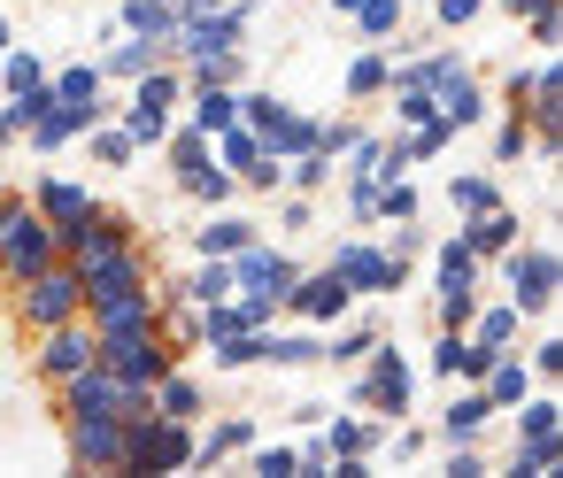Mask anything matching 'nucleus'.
<instances>
[{
    "label": "nucleus",
    "mask_w": 563,
    "mask_h": 478,
    "mask_svg": "<svg viewBox=\"0 0 563 478\" xmlns=\"http://www.w3.org/2000/svg\"><path fill=\"white\" fill-rule=\"evenodd\" d=\"M478 347H525V316L509 309V301H478L471 309V324H463Z\"/></svg>",
    "instance_id": "obj_29"
},
{
    "label": "nucleus",
    "mask_w": 563,
    "mask_h": 478,
    "mask_svg": "<svg viewBox=\"0 0 563 478\" xmlns=\"http://www.w3.org/2000/svg\"><path fill=\"white\" fill-rule=\"evenodd\" d=\"M247 240H263V224L255 216H224V209H209V224H194V255H240Z\"/></svg>",
    "instance_id": "obj_25"
},
{
    "label": "nucleus",
    "mask_w": 563,
    "mask_h": 478,
    "mask_svg": "<svg viewBox=\"0 0 563 478\" xmlns=\"http://www.w3.org/2000/svg\"><path fill=\"white\" fill-rule=\"evenodd\" d=\"M525 93H532V70H525V63H517V70H509V78H501V93H494V101H501V109H509V116H525Z\"/></svg>",
    "instance_id": "obj_55"
},
{
    "label": "nucleus",
    "mask_w": 563,
    "mask_h": 478,
    "mask_svg": "<svg viewBox=\"0 0 563 478\" xmlns=\"http://www.w3.org/2000/svg\"><path fill=\"white\" fill-rule=\"evenodd\" d=\"M247 447H255V416H217V424L194 432V470H217V463H232Z\"/></svg>",
    "instance_id": "obj_18"
},
{
    "label": "nucleus",
    "mask_w": 563,
    "mask_h": 478,
    "mask_svg": "<svg viewBox=\"0 0 563 478\" xmlns=\"http://www.w3.org/2000/svg\"><path fill=\"white\" fill-rule=\"evenodd\" d=\"M525 147H532V124H525V116H509V109H501V124H494V163H501V170H509V163H525Z\"/></svg>",
    "instance_id": "obj_47"
},
{
    "label": "nucleus",
    "mask_w": 563,
    "mask_h": 478,
    "mask_svg": "<svg viewBox=\"0 0 563 478\" xmlns=\"http://www.w3.org/2000/svg\"><path fill=\"white\" fill-rule=\"evenodd\" d=\"M494 263H501V301H509L525 324L555 316V293H563L555 240H517V247H509V255H494Z\"/></svg>",
    "instance_id": "obj_2"
},
{
    "label": "nucleus",
    "mask_w": 563,
    "mask_h": 478,
    "mask_svg": "<svg viewBox=\"0 0 563 478\" xmlns=\"http://www.w3.org/2000/svg\"><path fill=\"white\" fill-rule=\"evenodd\" d=\"M563 470V440H517L509 447V478H555Z\"/></svg>",
    "instance_id": "obj_41"
},
{
    "label": "nucleus",
    "mask_w": 563,
    "mask_h": 478,
    "mask_svg": "<svg viewBox=\"0 0 563 478\" xmlns=\"http://www.w3.org/2000/svg\"><path fill=\"white\" fill-rule=\"evenodd\" d=\"M155 155H163V163H170V178H186V170H194V163H209V155H217V140H209V132H194V124H186V116H178V124H170V140H163V147H155Z\"/></svg>",
    "instance_id": "obj_35"
},
{
    "label": "nucleus",
    "mask_w": 563,
    "mask_h": 478,
    "mask_svg": "<svg viewBox=\"0 0 563 478\" xmlns=\"http://www.w3.org/2000/svg\"><path fill=\"white\" fill-rule=\"evenodd\" d=\"M494 201H501V186H494L486 170H455V178H448V209H455V216H478V209H494Z\"/></svg>",
    "instance_id": "obj_40"
},
{
    "label": "nucleus",
    "mask_w": 563,
    "mask_h": 478,
    "mask_svg": "<svg viewBox=\"0 0 563 478\" xmlns=\"http://www.w3.org/2000/svg\"><path fill=\"white\" fill-rule=\"evenodd\" d=\"M93 63H101V78H109V86H132V78H147L155 63H170V47H155V40H132V32H117V40H109V47H101Z\"/></svg>",
    "instance_id": "obj_17"
},
{
    "label": "nucleus",
    "mask_w": 563,
    "mask_h": 478,
    "mask_svg": "<svg viewBox=\"0 0 563 478\" xmlns=\"http://www.w3.org/2000/svg\"><path fill=\"white\" fill-rule=\"evenodd\" d=\"M86 155H93V163H101V170H132V163H140V147H132V140H124V124H117V116H109V124H93V132H86Z\"/></svg>",
    "instance_id": "obj_38"
},
{
    "label": "nucleus",
    "mask_w": 563,
    "mask_h": 478,
    "mask_svg": "<svg viewBox=\"0 0 563 478\" xmlns=\"http://www.w3.org/2000/svg\"><path fill=\"white\" fill-rule=\"evenodd\" d=\"M201 355H209L217 370H255V363H263V332H224V340H209Z\"/></svg>",
    "instance_id": "obj_42"
},
{
    "label": "nucleus",
    "mask_w": 563,
    "mask_h": 478,
    "mask_svg": "<svg viewBox=\"0 0 563 478\" xmlns=\"http://www.w3.org/2000/svg\"><path fill=\"white\" fill-rule=\"evenodd\" d=\"M32 209H40V216L55 224V247L70 255V240H78V232L93 224V209H101V193H93L86 178H63V170H40V178H32Z\"/></svg>",
    "instance_id": "obj_6"
},
{
    "label": "nucleus",
    "mask_w": 563,
    "mask_h": 478,
    "mask_svg": "<svg viewBox=\"0 0 563 478\" xmlns=\"http://www.w3.org/2000/svg\"><path fill=\"white\" fill-rule=\"evenodd\" d=\"M0 186H9V178H0Z\"/></svg>",
    "instance_id": "obj_62"
},
{
    "label": "nucleus",
    "mask_w": 563,
    "mask_h": 478,
    "mask_svg": "<svg viewBox=\"0 0 563 478\" xmlns=\"http://www.w3.org/2000/svg\"><path fill=\"white\" fill-rule=\"evenodd\" d=\"M432 101H440V116H448V132H455V140H463V132H478V124L494 116V101H486V86H478L471 70L440 78V86H432Z\"/></svg>",
    "instance_id": "obj_15"
},
{
    "label": "nucleus",
    "mask_w": 563,
    "mask_h": 478,
    "mask_svg": "<svg viewBox=\"0 0 563 478\" xmlns=\"http://www.w3.org/2000/svg\"><path fill=\"white\" fill-rule=\"evenodd\" d=\"M363 132H371V124H363V116H324V124H317V147H324V155H332V163H340V155H347V147H355V140H363Z\"/></svg>",
    "instance_id": "obj_48"
},
{
    "label": "nucleus",
    "mask_w": 563,
    "mask_h": 478,
    "mask_svg": "<svg viewBox=\"0 0 563 478\" xmlns=\"http://www.w3.org/2000/svg\"><path fill=\"white\" fill-rule=\"evenodd\" d=\"M525 40H532L540 55H555V47H563V16H532V24H525Z\"/></svg>",
    "instance_id": "obj_57"
},
{
    "label": "nucleus",
    "mask_w": 563,
    "mask_h": 478,
    "mask_svg": "<svg viewBox=\"0 0 563 478\" xmlns=\"http://www.w3.org/2000/svg\"><path fill=\"white\" fill-rule=\"evenodd\" d=\"M286 109H294V101H278V93H247V86H240V124H247L255 140H263V132H271Z\"/></svg>",
    "instance_id": "obj_46"
},
{
    "label": "nucleus",
    "mask_w": 563,
    "mask_h": 478,
    "mask_svg": "<svg viewBox=\"0 0 563 478\" xmlns=\"http://www.w3.org/2000/svg\"><path fill=\"white\" fill-rule=\"evenodd\" d=\"M132 101H147V109H186V70H178V63H155L147 78H132Z\"/></svg>",
    "instance_id": "obj_36"
},
{
    "label": "nucleus",
    "mask_w": 563,
    "mask_h": 478,
    "mask_svg": "<svg viewBox=\"0 0 563 478\" xmlns=\"http://www.w3.org/2000/svg\"><path fill=\"white\" fill-rule=\"evenodd\" d=\"M471 309H478V286H432V324L440 332H463Z\"/></svg>",
    "instance_id": "obj_45"
},
{
    "label": "nucleus",
    "mask_w": 563,
    "mask_h": 478,
    "mask_svg": "<svg viewBox=\"0 0 563 478\" xmlns=\"http://www.w3.org/2000/svg\"><path fill=\"white\" fill-rule=\"evenodd\" d=\"M455 232H463V247H471L478 263H494V255H509V247L525 240V216H517L509 201H494V209H478V216H463Z\"/></svg>",
    "instance_id": "obj_14"
},
{
    "label": "nucleus",
    "mask_w": 563,
    "mask_h": 478,
    "mask_svg": "<svg viewBox=\"0 0 563 478\" xmlns=\"http://www.w3.org/2000/svg\"><path fill=\"white\" fill-rule=\"evenodd\" d=\"M278 224H286V232H309V224H317V193H294V186H286V201H278Z\"/></svg>",
    "instance_id": "obj_53"
},
{
    "label": "nucleus",
    "mask_w": 563,
    "mask_h": 478,
    "mask_svg": "<svg viewBox=\"0 0 563 478\" xmlns=\"http://www.w3.org/2000/svg\"><path fill=\"white\" fill-rule=\"evenodd\" d=\"M32 86H47V55L40 47H9V55H0V93H32Z\"/></svg>",
    "instance_id": "obj_37"
},
{
    "label": "nucleus",
    "mask_w": 563,
    "mask_h": 478,
    "mask_svg": "<svg viewBox=\"0 0 563 478\" xmlns=\"http://www.w3.org/2000/svg\"><path fill=\"white\" fill-rule=\"evenodd\" d=\"M386 86H394V55L386 47H355L347 70H340V93L347 101H386Z\"/></svg>",
    "instance_id": "obj_22"
},
{
    "label": "nucleus",
    "mask_w": 563,
    "mask_h": 478,
    "mask_svg": "<svg viewBox=\"0 0 563 478\" xmlns=\"http://www.w3.org/2000/svg\"><path fill=\"white\" fill-rule=\"evenodd\" d=\"M494 355H501V347H478L471 332H440V340H432V355H424V370H432V378H448V386H478Z\"/></svg>",
    "instance_id": "obj_13"
},
{
    "label": "nucleus",
    "mask_w": 563,
    "mask_h": 478,
    "mask_svg": "<svg viewBox=\"0 0 563 478\" xmlns=\"http://www.w3.org/2000/svg\"><path fill=\"white\" fill-rule=\"evenodd\" d=\"M63 247H55V224L32 209V193H9L0 186V286H24L32 270H47Z\"/></svg>",
    "instance_id": "obj_4"
},
{
    "label": "nucleus",
    "mask_w": 563,
    "mask_h": 478,
    "mask_svg": "<svg viewBox=\"0 0 563 478\" xmlns=\"http://www.w3.org/2000/svg\"><path fill=\"white\" fill-rule=\"evenodd\" d=\"M409 216H424V193L409 186V170L401 178H386L378 186V224H409Z\"/></svg>",
    "instance_id": "obj_44"
},
{
    "label": "nucleus",
    "mask_w": 563,
    "mask_h": 478,
    "mask_svg": "<svg viewBox=\"0 0 563 478\" xmlns=\"http://www.w3.org/2000/svg\"><path fill=\"white\" fill-rule=\"evenodd\" d=\"M424 9H432V24H440V32H463V24H478L486 0H424Z\"/></svg>",
    "instance_id": "obj_51"
},
{
    "label": "nucleus",
    "mask_w": 563,
    "mask_h": 478,
    "mask_svg": "<svg viewBox=\"0 0 563 478\" xmlns=\"http://www.w3.org/2000/svg\"><path fill=\"white\" fill-rule=\"evenodd\" d=\"M409 9H424V0H409Z\"/></svg>",
    "instance_id": "obj_61"
},
{
    "label": "nucleus",
    "mask_w": 563,
    "mask_h": 478,
    "mask_svg": "<svg viewBox=\"0 0 563 478\" xmlns=\"http://www.w3.org/2000/svg\"><path fill=\"white\" fill-rule=\"evenodd\" d=\"M317 432H324V447H332V455H378V447H386V416H371V409H355V416H340V409H332Z\"/></svg>",
    "instance_id": "obj_20"
},
{
    "label": "nucleus",
    "mask_w": 563,
    "mask_h": 478,
    "mask_svg": "<svg viewBox=\"0 0 563 478\" xmlns=\"http://www.w3.org/2000/svg\"><path fill=\"white\" fill-rule=\"evenodd\" d=\"M47 393H55V424H70V416H147L155 409V386H132L109 363H86L78 378H63Z\"/></svg>",
    "instance_id": "obj_3"
},
{
    "label": "nucleus",
    "mask_w": 563,
    "mask_h": 478,
    "mask_svg": "<svg viewBox=\"0 0 563 478\" xmlns=\"http://www.w3.org/2000/svg\"><path fill=\"white\" fill-rule=\"evenodd\" d=\"M324 416H332V409H324V401H294V424H301V432H317V424H324Z\"/></svg>",
    "instance_id": "obj_58"
},
{
    "label": "nucleus",
    "mask_w": 563,
    "mask_h": 478,
    "mask_svg": "<svg viewBox=\"0 0 563 478\" xmlns=\"http://www.w3.org/2000/svg\"><path fill=\"white\" fill-rule=\"evenodd\" d=\"M109 116L124 124V140H132L140 155H155V147L170 140V124H178V109H147V101H132V93H124V101H117Z\"/></svg>",
    "instance_id": "obj_24"
},
{
    "label": "nucleus",
    "mask_w": 563,
    "mask_h": 478,
    "mask_svg": "<svg viewBox=\"0 0 563 478\" xmlns=\"http://www.w3.org/2000/svg\"><path fill=\"white\" fill-rule=\"evenodd\" d=\"M9 47H16V24H9V16H0V55H9Z\"/></svg>",
    "instance_id": "obj_59"
},
{
    "label": "nucleus",
    "mask_w": 563,
    "mask_h": 478,
    "mask_svg": "<svg viewBox=\"0 0 563 478\" xmlns=\"http://www.w3.org/2000/svg\"><path fill=\"white\" fill-rule=\"evenodd\" d=\"M178 293H186L194 309H209V301H232V263H224V255H201V263L178 278Z\"/></svg>",
    "instance_id": "obj_32"
},
{
    "label": "nucleus",
    "mask_w": 563,
    "mask_h": 478,
    "mask_svg": "<svg viewBox=\"0 0 563 478\" xmlns=\"http://www.w3.org/2000/svg\"><path fill=\"white\" fill-rule=\"evenodd\" d=\"M263 363L271 370H309V363H324V332L317 324H294V332H263Z\"/></svg>",
    "instance_id": "obj_23"
},
{
    "label": "nucleus",
    "mask_w": 563,
    "mask_h": 478,
    "mask_svg": "<svg viewBox=\"0 0 563 478\" xmlns=\"http://www.w3.org/2000/svg\"><path fill=\"white\" fill-rule=\"evenodd\" d=\"M424 447H432V432H424V424H386V447H378V455H394V463H417Z\"/></svg>",
    "instance_id": "obj_49"
},
{
    "label": "nucleus",
    "mask_w": 563,
    "mask_h": 478,
    "mask_svg": "<svg viewBox=\"0 0 563 478\" xmlns=\"http://www.w3.org/2000/svg\"><path fill=\"white\" fill-rule=\"evenodd\" d=\"M324 9H332V16H347V9H355V0H324Z\"/></svg>",
    "instance_id": "obj_60"
},
{
    "label": "nucleus",
    "mask_w": 563,
    "mask_h": 478,
    "mask_svg": "<svg viewBox=\"0 0 563 478\" xmlns=\"http://www.w3.org/2000/svg\"><path fill=\"white\" fill-rule=\"evenodd\" d=\"M170 186H178L186 201H201V209H224V201L240 193V178H232L217 155H209V163H194V170H186V178H170Z\"/></svg>",
    "instance_id": "obj_31"
},
{
    "label": "nucleus",
    "mask_w": 563,
    "mask_h": 478,
    "mask_svg": "<svg viewBox=\"0 0 563 478\" xmlns=\"http://www.w3.org/2000/svg\"><path fill=\"white\" fill-rule=\"evenodd\" d=\"M294 278H301V263H294L286 247H271V240H247V247L232 255V293H278V301H286Z\"/></svg>",
    "instance_id": "obj_12"
},
{
    "label": "nucleus",
    "mask_w": 563,
    "mask_h": 478,
    "mask_svg": "<svg viewBox=\"0 0 563 478\" xmlns=\"http://www.w3.org/2000/svg\"><path fill=\"white\" fill-rule=\"evenodd\" d=\"M501 16H517V24H532V16H563V0H494Z\"/></svg>",
    "instance_id": "obj_56"
},
{
    "label": "nucleus",
    "mask_w": 563,
    "mask_h": 478,
    "mask_svg": "<svg viewBox=\"0 0 563 478\" xmlns=\"http://www.w3.org/2000/svg\"><path fill=\"white\" fill-rule=\"evenodd\" d=\"M525 363H532V386H555V378H563V340H555V332H548V340H532V355H525Z\"/></svg>",
    "instance_id": "obj_50"
},
{
    "label": "nucleus",
    "mask_w": 563,
    "mask_h": 478,
    "mask_svg": "<svg viewBox=\"0 0 563 478\" xmlns=\"http://www.w3.org/2000/svg\"><path fill=\"white\" fill-rule=\"evenodd\" d=\"M424 247H432V240H424V224H417V216H409V224H394V240H386V255H394V263H417Z\"/></svg>",
    "instance_id": "obj_54"
},
{
    "label": "nucleus",
    "mask_w": 563,
    "mask_h": 478,
    "mask_svg": "<svg viewBox=\"0 0 563 478\" xmlns=\"http://www.w3.org/2000/svg\"><path fill=\"white\" fill-rule=\"evenodd\" d=\"M332 270L347 278L355 301H386V293L409 286V263H394L386 240H340V247H332Z\"/></svg>",
    "instance_id": "obj_7"
},
{
    "label": "nucleus",
    "mask_w": 563,
    "mask_h": 478,
    "mask_svg": "<svg viewBox=\"0 0 563 478\" xmlns=\"http://www.w3.org/2000/svg\"><path fill=\"white\" fill-rule=\"evenodd\" d=\"M432 286H486V263L463 247V232L432 240Z\"/></svg>",
    "instance_id": "obj_28"
},
{
    "label": "nucleus",
    "mask_w": 563,
    "mask_h": 478,
    "mask_svg": "<svg viewBox=\"0 0 563 478\" xmlns=\"http://www.w3.org/2000/svg\"><path fill=\"white\" fill-rule=\"evenodd\" d=\"M63 447H70V470L78 478L124 470V416H70L63 424Z\"/></svg>",
    "instance_id": "obj_8"
},
{
    "label": "nucleus",
    "mask_w": 563,
    "mask_h": 478,
    "mask_svg": "<svg viewBox=\"0 0 563 478\" xmlns=\"http://www.w3.org/2000/svg\"><path fill=\"white\" fill-rule=\"evenodd\" d=\"M401 16H409V0H355V9H347V24H355L363 47H394L401 40Z\"/></svg>",
    "instance_id": "obj_27"
},
{
    "label": "nucleus",
    "mask_w": 563,
    "mask_h": 478,
    "mask_svg": "<svg viewBox=\"0 0 563 478\" xmlns=\"http://www.w3.org/2000/svg\"><path fill=\"white\" fill-rule=\"evenodd\" d=\"M263 155H271V147H263V140H255L247 124H224V132H217V163H224L232 178H247V170H255Z\"/></svg>",
    "instance_id": "obj_39"
},
{
    "label": "nucleus",
    "mask_w": 563,
    "mask_h": 478,
    "mask_svg": "<svg viewBox=\"0 0 563 478\" xmlns=\"http://www.w3.org/2000/svg\"><path fill=\"white\" fill-rule=\"evenodd\" d=\"M332 178H340V163H332L324 147H309V155H294V163H286V186H294V193H324Z\"/></svg>",
    "instance_id": "obj_43"
},
{
    "label": "nucleus",
    "mask_w": 563,
    "mask_h": 478,
    "mask_svg": "<svg viewBox=\"0 0 563 478\" xmlns=\"http://www.w3.org/2000/svg\"><path fill=\"white\" fill-rule=\"evenodd\" d=\"M117 32L170 47V40H178V0H117Z\"/></svg>",
    "instance_id": "obj_21"
},
{
    "label": "nucleus",
    "mask_w": 563,
    "mask_h": 478,
    "mask_svg": "<svg viewBox=\"0 0 563 478\" xmlns=\"http://www.w3.org/2000/svg\"><path fill=\"white\" fill-rule=\"evenodd\" d=\"M186 124L209 132V140H217L224 124H240V86H194V93H186Z\"/></svg>",
    "instance_id": "obj_26"
},
{
    "label": "nucleus",
    "mask_w": 563,
    "mask_h": 478,
    "mask_svg": "<svg viewBox=\"0 0 563 478\" xmlns=\"http://www.w3.org/2000/svg\"><path fill=\"white\" fill-rule=\"evenodd\" d=\"M347 401H355V409H371V416H386V424H401V416H409V401H417V363L378 332V340H371V355H363V363H347Z\"/></svg>",
    "instance_id": "obj_1"
},
{
    "label": "nucleus",
    "mask_w": 563,
    "mask_h": 478,
    "mask_svg": "<svg viewBox=\"0 0 563 478\" xmlns=\"http://www.w3.org/2000/svg\"><path fill=\"white\" fill-rule=\"evenodd\" d=\"M86 363H93V324H86V316H70V324L40 332V347H32V370H40V386H63V378H78Z\"/></svg>",
    "instance_id": "obj_11"
},
{
    "label": "nucleus",
    "mask_w": 563,
    "mask_h": 478,
    "mask_svg": "<svg viewBox=\"0 0 563 478\" xmlns=\"http://www.w3.org/2000/svg\"><path fill=\"white\" fill-rule=\"evenodd\" d=\"M347 309H355V293H347V278H340L332 263H324V270H301V278L286 286V316H294V324H317V332H324V324H340Z\"/></svg>",
    "instance_id": "obj_9"
},
{
    "label": "nucleus",
    "mask_w": 563,
    "mask_h": 478,
    "mask_svg": "<svg viewBox=\"0 0 563 478\" xmlns=\"http://www.w3.org/2000/svg\"><path fill=\"white\" fill-rule=\"evenodd\" d=\"M247 470H255V478H294V447H263V440H255V447H247Z\"/></svg>",
    "instance_id": "obj_52"
},
{
    "label": "nucleus",
    "mask_w": 563,
    "mask_h": 478,
    "mask_svg": "<svg viewBox=\"0 0 563 478\" xmlns=\"http://www.w3.org/2000/svg\"><path fill=\"white\" fill-rule=\"evenodd\" d=\"M93 363H109V370L132 378V386H155V378L178 363V347H170L163 332H124V340H93Z\"/></svg>",
    "instance_id": "obj_10"
},
{
    "label": "nucleus",
    "mask_w": 563,
    "mask_h": 478,
    "mask_svg": "<svg viewBox=\"0 0 563 478\" xmlns=\"http://www.w3.org/2000/svg\"><path fill=\"white\" fill-rule=\"evenodd\" d=\"M378 332H386V324H371V316H340V324H324V363H332V370H347V363H363Z\"/></svg>",
    "instance_id": "obj_30"
},
{
    "label": "nucleus",
    "mask_w": 563,
    "mask_h": 478,
    "mask_svg": "<svg viewBox=\"0 0 563 478\" xmlns=\"http://www.w3.org/2000/svg\"><path fill=\"white\" fill-rule=\"evenodd\" d=\"M317 124H324V116H301V109H286V116L263 132V147H271L278 163H294V155H309V147H317Z\"/></svg>",
    "instance_id": "obj_34"
},
{
    "label": "nucleus",
    "mask_w": 563,
    "mask_h": 478,
    "mask_svg": "<svg viewBox=\"0 0 563 478\" xmlns=\"http://www.w3.org/2000/svg\"><path fill=\"white\" fill-rule=\"evenodd\" d=\"M155 416H186V424H201V416H209V386H201L186 363H170V370L155 378Z\"/></svg>",
    "instance_id": "obj_19"
},
{
    "label": "nucleus",
    "mask_w": 563,
    "mask_h": 478,
    "mask_svg": "<svg viewBox=\"0 0 563 478\" xmlns=\"http://www.w3.org/2000/svg\"><path fill=\"white\" fill-rule=\"evenodd\" d=\"M16 293V324L40 340V332H55V324H70V316H86V278H78V263L70 255H55L47 270H32L24 286H9Z\"/></svg>",
    "instance_id": "obj_5"
},
{
    "label": "nucleus",
    "mask_w": 563,
    "mask_h": 478,
    "mask_svg": "<svg viewBox=\"0 0 563 478\" xmlns=\"http://www.w3.org/2000/svg\"><path fill=\"white\" fill-rule=\"evenodd\" d=\"M47 86H55V101H109V78H101V63H63V70H47Z\"/></svg>",
    "instance_id": "obj_33"
},
{
    "label": "nucleus",
    "mask_w": 563,
    "mask_h": 478,
    "mask_svg": "<svg viewBox=\"0 0 563 478\" xmlns=\"http://www.w3.org/2000/svg\"><path fill=\"white\" fill-rule=\"evenodd\" d=\"M486 424H494V401H486V386H455V401L440 409V424H432V440H448V447H463V440H486Z\"/></svg>",
    "instance_id": "obj_16"
}]
</instances>
